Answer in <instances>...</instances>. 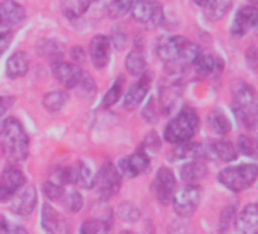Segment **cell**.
Wrapping results in <instances>:
<instances>
[{
    "mask_svg": "<svg viewBox=\"0 0 258 234\" xmlns=\"http://www.w3.org/2000/svg\"><path fill=\"white\" fill-rule=\"evenodd\" d=\"M157 53L164 63L166 69L172 75H179L188 67H193L196 58L201 53L198 44L181 35L164 37L160 40Z\"/></svg>",
    "mask_w": 258,
    "mask_h": 234,
    "instance_id": "6da1fadb",
    "label": "cell"
},
{
    "mask_svg": "<svg viewBox=\"0 0 258 234\" xmlns=\"http://www.w3.org/2000/svg\"><path fill=\"white\" fill-rule=\"evenodd\" d=\"M232 111L238 124L258 139V94L247 82L237 79L232 84Z\"/></svg>",
    "mask_w": 258,
    "mask_h": 234,
    "instance_id": "7a4b0ae2",
    "label": "cell"
},
{
    "mask_svg": "<svg viewBox=\"0 0 258 234\" xmlns=\"http://www.w3.org/2000/svg\"><path fill=\"white\" fill-rule=\"evenodd\" d=\"M0 148L10 163L17 164L29 155V137L16 117H7L0 125Z\"/></svg>",
    "mask_w": 258,
    "mask_h": 234,
    "instance_id": "3957f363",
    "label": "cell"
},
{
    "mask_svg": "<svg viewBox=\"0 0 258 234\" xmlns=\"http://www.w3.org/2000/svg\"><path fill=\"white\" fill-rule=\"evenodd\" d=\"M199 130V115L191 106H184L164 130V140L170 145H182L191 142Z\"/></svg>",
    "mask_w": 258,
    "mask_h": 234,
    "instance_id": "277c9868",
    "label": "cell"
},
{
    "mask_svg": "<svg viewBox=\"0 0 258 234\" xmlns=\"http://www.w3.org/2000/svg\"><path fill=\"white\" fill-rule=\"evenodd\" d=\"M256 178H258V166L249 163L225 167L217 175L219 183L234 193H240L249 189L250 186H253Z\"/></svg>",
    "mask_w": 258,
    "mask_h": 234,
    "instance_id": "5b68a950",
    "label": "cell"
},
{
    "mask_svg": "<svg viewBox=\"0 0 258 234\" xmlns=\"http://www.w3.org/2000/svg\"><path fill=\"white\" fill-rule=\"evenodd\" d=\"M121 180L123 177L120 175L117 166H114L111 161H106L93 178V189H96L100 199L108 201L118 193L121 187Z\"/></svg>",
    "mask_w": 258,
    "mask_h": 234,
    "instance_id": "8992f818",
    "label": "cell"
},
{
    "mask_svg": "<svg viewBox=\"0 0 258 234\" xmlns=\"http://www.w3.org/2000/svg\"><path fill=\"white\" fill-rule=\"evenodd\" d=\"M131 11L134 20L149 29L158 28L164 20L163 7L157 0H134Z\"/></svg>",
    "mask_w": 258,
    "mask_h": 234,
    "instance_id": "52a82bcc",
    "label": "cell"
},
{
    "mask_svg": "<svg viewBox=\"0 0 258 234\" xmlns=\"http://www.w3.org/2000/svg\"><path fill=\"white\" fill-rule=\"evenodd\" d=\"M199 201H201V187L196 184H187L173 195L172 204L176 214H179L181 217H188L196 211Z\"/></svg>",
    "mask_w": 258,
    "mask_h": 234,
    "instance_id": "ba28073f",
    "label": "cell"
},
{
    "mask_svg": "<svg viewBox=\"0 0 258 234\" xmlns=\"http://www.w3.org/2000/svg\"><path fill=\"white\" fill-rule=\"evenodd\" d=\"M151 158L148 151L140 146L134 154L127 155L118 161V172L123 178H137L139 175H143L149 170Z\"/></svg>",
    "mask_w": 258,
    "mask_h": 234,
    "instance_id": "9c48e42d",
    "label": "cell"
},
{
    "mask_svg": "<svg viewBox=\"0 0 258 234\" xmlns=\"http://www.w3.org/2000/svg\"><path fill=\"white\" fill-rule=\"evenodd\" d=\"M175 187H176V178L172 169L160 167L152 183V192L157 201L163 205H169L173 199Z\"/></svg>",
    "mask_w": 258,
    "mask_h": 234,
    "instance_id": "30bf717a",
    "label": "cell"
},
{
    "mask_svg": "<svg viewBox=\"0 0 258 234\" xmlns=\"http://www.w3.org/2000/svg\"><path fill=\"white\" fill-rule=\"evenodd\" d=\"M26 184L25 173L17 166H8L0 177V201L7 202L17 195V192Z\"/></svg>",
    "mask_w": 258,
    "mask_h": 234,
    "instance_id": "8fae6325",
    "label": "cell"
},
{
    "mask_svg": "<svg viewBox=\"0 0 258 234\" xmlns=\"http://www.w3.org/2000/svg\"><path fill=\"white\" fill-rule=\"evenodd\" d=\"M41 226L46 234H70V222L61 216L49 202H44L41 207Z\"/></svg>",
    "mask_w": 258,
    "mask_h": 234,
    "instance_id": "7c38bea8",
    "label": "cell"
},
{
    "mask_svg": "<svg viewBox=\"0 0 258 234\" xmlns=\"http://www.w3.org/2000/svg\"><path fill=\"white\" fill-rule=\"evenodd\" d=\"M252 29H258V8L243 7L237 11L232 20L231 34L234 37H244Z\"/></svg>",
    "mask_w": 258,
    "mask_h": 234,
    "instance_id": "4fadbf2b",
    "label": "cell"
},
{
    "mask_svg": "<svg viewBox=\"0 0 258 234\" xmlns=\"http://www.w3.org/2000/svg\"><path fill=\"white\" fill-rule=\"evenodd\" d=\"M52 73L56 78L59 84H62L66 88H76L79 84L84 70L73 63H66V61H53L52 63Z\"/></svg>",
    "mask_w": 258,
    "mask_h": 234,
    "instance_id": "5bb4252c",
    "label": "cell"
},
{
    "mask_svg": "<svg viewBox=\"0 0 258 234\" xmlns=\"http://www.w3.org/2000/svg\"><path fill=\"white\" fill-rule=\"evenodd\" d=\"M151 84H152L151 75H148V73L140 75L139 81L136 84H133V87L127 90V93L123 97L124 108L126 109H134V108H137L145 100V97L148 96V91L151 88Z\"/></svg>",
    "mask_w": 258,
    "mask_h": 234,
    "instance_id": "9a60e30c",
    "label": "cell"
},
{
    "mask_svg": "<svg viewBox=\"0 0 258 234\" xmlns=\"http://www.w3.org/2000/svg\"><path fill=\"white\" fill-rule=\"evenodd\" d=\"M90 58L96 69H103L109 63V53H111V41L106 35H96L90 41Z\"/></svg>",
    "mask_w": 258,
    "mask_h": 234,
    "instance_id": "2e32d148",
    "label": "cell"
},
{
    "mask_svg": "<svg viewBox=\"0 0 258 234\" xmlns=\"http://www.w3.org/2000/svg\"><path fill=\"white\" fill-rule=\"evenodd\" d=\"M35 207H37V190L34 186H28L19 195H14L11 202L13 213L22 217L32 214Z\"/></svg>",
    "mask_w": 258,
    "mask_h": 234,
    "instance_id": "e0dca14e",
    "label": "cell"
},
{
    "mask_svg": "<svg viewBox=\"0 0 258 234\" xmlns=\"http://www.w3.org/2000/svg\"><path fill=\"white\" fill-rule=\"evenodd\" d=\"M26 19L25 8L14 2V0H5L0 4V28H13L14 25L22 23Z\"/></svg>",
    "mask_w": 258,
    "mask_h": 234,
    "instance_id": "ac0fdd59",
    "label": "cell"
},
{
    "mask_svg": "<svg viewBox=\"0 0 258 234\" xmlns=\"http://www.w3.org/2000/svg\"><path fill=\"white\" fill-rule=\"evenodd\" d=\"M193 67H195V70H196V73L199 76H204V78H216L223 70V61L217 55H211V53L201 52L199 56L196 58Z\"/></svg>",
    "mask_w": 258,
    "mask_h": 234,
    "instance_id": "d6986e66",
    "label": "cell"
},
{
    "mask_svg": "<svg viewBox=\"0 0 258 234\" xmlns=\"http://www.w3.org/2000/svg\"><path fill=\"white\" fill-rule=\"evenodd\" d=\"M237 234H258V204H247L237 217Z\"/></svg>",
    "mask_w": 258,
    "mask_h": 234,
    "instance_id": "ffe728a7",
    "label": "cell"
},
{
    "mask_svg": "<svg viewBox=\"0 0 258 234\" xmlns=\"http://www.w3.org/2000/svg\"><path fill=\"white\" fill-rule=\"evenodd\" d=\"M207 157L220 160L223 163L234 161L237 158V149L229 140H213L205 145Z\"/></svg>",
    "mask_w": 258,
    "mask_h": 234,
    "instance_id": "44dd1931",
    "label": "cell"
},
{
    "mask_svg": "<svg viewBox=\"0 0 258 234\" xmlns=\"http://www.w3.org/2000/svg\"><path fill=\"white\" fill-rule=\"evenodd\" d=\"M207 158V152H205V146L201 143H195V142H187L182 145H178L176 149L173 152H170L169 160L172 161H178V160H202Z\"/></svg>",
    "mask_w": 258,
    "mask_h": 234,
    "instance_id": "7402d4cb",
    "label": "cell"
},
{
    "mask_svg": "<svg viewBox=\"0 0 258 234\" xmlns=\"http://www.w3.org/2000/svg\"><path fill=\"white\" fill-rule=\"evenodd\" d=\"M29 70V55L26 52H14L7 61V75L11 79L23 78Z\"/></svg>",
    "mask_w": 258,
    "mask_h": 234,
    "instance_id": "603a6c76",
    "label": "cell"
},
{
    "mask_svg": "<svg viewBox=\"0 0 258 234\" xmlns=\"http://www.w3.org/2000/svg\"><path fill=\"white\" fill-rule=\"evenodd\" d=\"M179 173L182 181H185L187 184H196L208 175V167L202 160H191L181 167Z\"/></svg>",
    "mask_w": 258,
    "mask_h": 234,
    "instance_id": "cb8c5ba5",
    "label": "cell"
},
{
    "mask_svg": "<svg viewBox=\"0 0 258 234\" xmlns=\"http://www.w3.org/2000/svg\"><path fill=\"white\" fill-rule=\"evenodd\" d=\"M124 66H126L127 73L133 75V76H140V75L145 73V70H146V58H145L142 44H137L131 52L127 53Z\"/></svg>",
    "mask_w": 258,
    "mask_h": 234,
    "instance_id": "d4e9b609",
    "label": "cell"
},
{
    "mask_svg": "<svg viewBox=\"0 0 258 234\" xmlns=\"http://www.w3.org/2000/svg\"><path fill=\"white\" fill-rule=\"evenodd\" d=\"M207 125L208 128L217 134V136H226L231 131V122L229 119L225 115V112L219 108H214L208 112L207 115Z\"/></svg>",
    "mask_w": 258,
    "mask_h": 234,
    "instance_id": "484cf974",
    "label": "cell"
},
{
    "mask_svg": "<svg viewBox=\"0 0 258 234\" xmlns=\"http://www.w3.org/2000/svg\"><path fill=\"white\" fill-rule=\"evenodd\" d=\"M59 5L62 14L67 19L75 20L87 13L90 7V0H59Z\"/></svg>",
    "mask_w": 258,
    "mask_h": 234,
    "instance_id": "4316f807",
    "label": "cell"
},
{
    "mask_svg": "<svg viewBox=\"0 0 258 234\" xmlns=\"http://www.w3.org/2000/svg\"><path fill=\"white\" fill-rule=\"evenodd\" d=\"M112 225V214H109L105 219H87L81 229L79 234H108Z\"/></svg>",
    "mask_w": 258,
    "mask_h": 234,
    "instance_id": "83f0119b",
    "label": "cell"
},
{
    "mask_svg": "<svg viewBox=\"0 0 258 234\" xmlns=\"http://www.w3.org/2000/svg\"><path fill=\"white\" fill-rule=\"evenodd\" d=\"M69 102V93L64 90H53L46 93V96L43 97V106L49 111V112H56L59 109H62Z\"/></svg>",
    "mask_w": 258,
    "mask_h": 234,
    "instance_id": "f1b7e54d",
    "label": "cell"
},
{
    "mask_svg": "<svg viewBox=\"0 0 258 234\" xmlns=\"http://www.w3.org/2000/svg\"><path fill=\"white\" fill-rule=\"evenodd\" d=\"M93 173L84 161H78L72 166V184L91 189L93 187Z\"/></svg>",
    "mask_w": 258,
    "mask_h": 234,
    "instance_id": "f546056e",
    "label": "cell"
},
{
    "mask_svg": "<svg viewBox=\"0 0 258 234\" xmlns=\"http://www.w3.org/2000/svg\"><path fill=\"white\" fill-rule=\"evenodd\" d=\"M232 7V0H210L205 7V16L211 22H217L226 16Z\"/></svg>",
    "mask_w": 258,
    "mask_h": 234,
    "instance_id": "4dcf8cb0",
    "label": "cell"
},
{
    "mask_svg": "<svg viewBox=\"0 0 258 234\" xmlns=\"http://www.w3.org/2000/svg\"><path fill=\"white\" fill-rule=\"evenodd\" d=\"M237 152L250 157V158H258V139L253 136L241 134L237 139Z\"/></svg>",
    "mask_w": 258,
    "mask_h": 234,
    "instance_id": "1f68e13d",
    "label": "cell"
},
{
    "mask_svg": "<svg viewBox=\"0 0 258 234\" xmlns=\"http://www.w3.org/2000/svg\"><path fill=\"white\" fill-rule=\"evenodd\" d=\"M123 88H124V78L123 76H118L114 84L111 85V88L105 93L103 99H102V106L103 108H109L112 105H115L121 96H123Z\"/></svg>",
    "mask_w": 258,
    "mask_h": 234,
    "instance_id": "d6a6232c",
    "label": "cell"
},
{
    "mask_svg": "<svg viewBox=\"0 0 258 234\" xmlns=\"http://www.w3.org/2000/svg\"><path fill=\"white\" fill-rule=\"evenodd\" d=\"M38 52L43 56L52 58L53 61H61V56L64 55V44L56 40H43L38 44Z\"/></svg>",
    "mask_w": 258,
    "mask_h": 234,
    "instance_id": "836d02e7",
    "label": "cell"
},
{
    "mask_svg": "<svg viewBox=\"0 0 258 234\" xmlns=\"http://www.w3.org/2000/svg\"><path fill=\"white\" fill-rule=\"evenodd\" d=\"M133 5L134 0H109L106 11L111 19H121L133 10Z\"/></svg>",
    "mask_w": 258,
    "mask_h": 234,
    "instance_id": "e575fe53",
    "label": "cell"
},
{
    "mask_svg": "<svg viewBox=\"0 0 258 234\" xmlns=\"http://www.w3.org/2000/svg\"><path fill=\"white\" fill-rule=\"evenodd\" d=\"M76 90L79 91V96L85 100H91L94 96H96V91H97V87H96V82L93 79V76L87 72L82 73V78L79 81V84L76 85Z\"/></svg>",
    "mask_w": 258,
    "mask_h": 234,
    "instance_id": "d590c367",
    "label": "cell"
},
{
    "mask_svg": "<svg viewBox=\"0 0 258 234\" xmlns=\"http://www.w3.org/2000/svg\"><path fill=\"white\" fill-rule=\"evenodd\" d=\"M59 201L64 205V208L67 211H70V213H78L84 205V198L78 190L64 192V195H62V198Z\"/></svg>",
    "mask_w": 258,
    "mask_h": 234,
    "instance_id": "8d00e7d4",
    "label": "cell"
},
{
    "mask_svg": "<svg viewBox=\"0 0 258 234\" xmlns=\"http://www.w3.org/2000/svg\"><path fill=\"white\" fill-rule=\"evenodd\" d=\"M178 97H179V88L176 84L169 85V87L161 90V106L164 108L166 112H169L175 106Z\"/></svg>",
    "mask_w": 258,
    "mask_h": 234,
    "instance_id": "74e56055",
    "label": "cell"
},
{
    "mask_svg": "<svg viewBox=\"0 0 258 234\" xmlns=\"http://www.w3.org/2000/svg\"><path fill=\"white\" fill-rule=\"evenodd\" d=\"M117 217L124 222H136L140 217V210L131 202L124 201L117 207Z\"/></svg>",
    "mask_w": 258,
    "mask_h": 234,
    "instance_id": "f35d334b",
    "label": "cell"
},
{
    "mask_svg": "<svg viewBox=\"0 0 258 234\" xmlns=\"http://www.w3.org/2000/svg\"><path fill=\"white\" fill-rule=\"evenodd\" d=\"M235 217V207L234 205H228L222 214H220V220H219V232L220 234H226L232 225V220Z\"/></svg>",
    "mask_w": 258,
    "mask_h": 234,
    "instance_id": "ab89813d",
    "label": "cell"
},
{
    "mask_svg": "<svg viewBox=\"0 0 258 234\" xmlns=\"http://www.w3.org/2000/svg\"><path fill=\"white\" fill-rule=\"evenodd\" d=\"M44 196L50 201H59L64 195V189L58 184H55L53 181H46L43 183V187H41Z\"/></svg>",
    "mask_w": 258,
    "mask_h": 234,
    "instance_id": "60d3db41",
    "label": "cell"
},
{
    "mask_svg": "<svg viewBox=\"0 0 258 234\" xmlns=\"http://www.w3.org/2000/svg\"><path fill=\"white\" fill-rule=\"evenodd\" d=\"M0 234H28V231L20 225L11 223L5 216L0 214Z\"/></svg>",
    "mask_w": 258,
    "mask_h": 234,
    "instance_id": "b9f144b4",
    "label": "cell"
},
{
    "mask_svg": "<svg viewBox=\"0 0 258 234\" xmlns=\"http://www.w3.org/2000/svg\"><path fill=\"white\" fill-rule=\"evenodd\" d=\"M14 38V32L10 28H0V56L5 53Z\"/></svg>",
    "mask_w": 258,
    "mask_h": 234,
    "instance_id": "7bdbcfd3",
    "label": "cell"
},
{
    "mask_svg": "<svg viewBox=\"0 0 258 234\" xmlns=\"http://www.w3.org/2000/svg\"><path fill=\"white\" fill-rule=\"evenodd\" d=\"M109 41H111L112 44H115V47H117L118 50H123V49L127 46V34L123 32V31H121V32H117V29H115Z\"/></svg>",
    "mask_w": 258,
    "mask_h": 234,
    "instance_id": "ee69618b",
    "label": "cell"
},
{
    "mask_svg": "<svg viewBox=\"0 0 258 234\" xmlns=\"http://www.w3.org/2000/svg\"><path fill=\"white\" fill-rule=\"evenodd\" d=\"M157 109H155V103H154V99H151L149 100V103L145 106V109H143V117H145V121H148V122H151V124H154V122H157Z\"/></svg>",
    "mask_w": 258,
    "mask_h": 234,
    "instance_id": "f6af8a7d",
    "label": "cell"
},
{
    "mask_svg": "<svg viewBox=\"0 0 258 234\" xmlns=\"http://www.w3.org/2000/svg\"><path fill=\"white\" fill-rule=\"evenodd\" d=\"M148 152H149V149L152 148L154 151H157V149H160L161 148V142H160V139H158V136L155 134V133H151L148 137H146V140H145V145H142Z\"/></svg>",
    "mask_w": 258,
    "mask_h": 234,
    "instance_id": "bcb514c9",
    "label": "cell"
},
{
    "mask_svg": "<svg viewBox=\"0 0 258 234\" xmlns=\"http://www.w3.org/2000/svg\"><path fill=\"white\" fill-rule=\"evenodd\" d=\"M70 53H72V60L75 61V64H82L85 61V52L82 47L76 46L70 50Z\"/></svg>",
    "mask_w": 258,
    "mask_h": 234,
    "instance_id": "7dc6e473",
    "label": "cell"
},
{
    "mask_svg": "<svg viewBox=\"0 0 258 234\" xmlns=\"http://www.w3.org/2000/svg\"><path fill=\"white\" fill-rule=\"evenodd\" d=\"M11 102H13V99H10V97H0V119H2V115L10 108V103Z\"/></svg>",
    "mask_w": 258,
    "mask_h": 234,
    "instance_id": "c3c4849f",
    "label": "cell"
},
{
    "mask_svg": "<svg viewBox=\"0 0 258 234\" xmlns=\"http://www.w3.org/2000/svg\"><path fill=\"white\" fill-rule=\"evenodd\" d=\"M193 2H195L198 7H202V8H205V7H207V4L210 2V0H193Z\"/></svg>",
    "mask_w": 258,
    "mask_h": 234,
    "instance_id": "681fc988",
    "label": "cell"
},
{
    "mask_svg": "<svg viewBox=\"0 0 258 234\" xmlns=\"http://www.w3.org/2000/svg\"><path fill=\"white\" fill-rule=\"evenodd\" d=\"M120 234H134V232L133 231H121Z\"/></svg>",
    "mask_w": 258,
    "mask_h": 234,
    "instance_id": "f907efd6",
    "label": "cell"
},
{
    "mask_svg": "<svg viewBox=\"0 0 258 234\" xmlns=\"http://www.w3.org/2000/svg\"><path fill=\"white\" fill-rule=\"evenodd\" d=\"M90 2H91V0H90Z\"/></svg>",
    "mask_w": 258,
    "mask_h": 234,
    "instance_id": "816d5d0a",
    "label": "cell"
}]
</instances>
